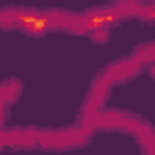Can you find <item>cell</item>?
I'll return each instance as SVG.
<instances>
[{"instance_id":"4","label":"cell","mask_w":155,"mask_h":155,"mask_svg":"<svg viewBox=\"0 0 155 155\" xmlns=\"http://www.w3.org/2000/svg\"><path fill=\"white\" fill-rule=\"evenodd\" d=\"M150 75H153V78H155V63H153V65H150Z\"/></svg>"},{"instance_id":"2","label":"cell","mask_w":155,"mask_h":155,"mask_svg":"<svg viewBox=\"0 0 155 155\" xmlns=\"http://www.w3.org/2000/svg\"><path fill=\"white\" fill-rule=\"evenodd\" d=\"M22 94V82H17V80H5L2 82V107L7 109V104L12 102V99H17Z\"/></svg>"},{"instance_id":"1","label":"cell","mask_w":155,"mask_h":155,"mask_svg":"<svg viewBox=\"0 0 155 155\" xmlns=\"http://www.w3.org/2000/svg\"><path fill=\"white\" fill-rule=\"evenodd\" d=\"M17 27L27 34H44L51 29V19L44 12L36 10H19L17 12Z\"/></svg>"},{"instance_id":"3","label":"cell","mask_w":155,"mask_h":155,"mask_svg":"<svg viewBox=\"0 0 155 155\" xmlns=\"http://www.w3.org/2000/svg\"><path fill=\"white\" fill-rule=\"evenodd\" d=\"M107 39H109V29H97V31H92V41H94V44H107Z\"/></svg>"}]
</instances>
